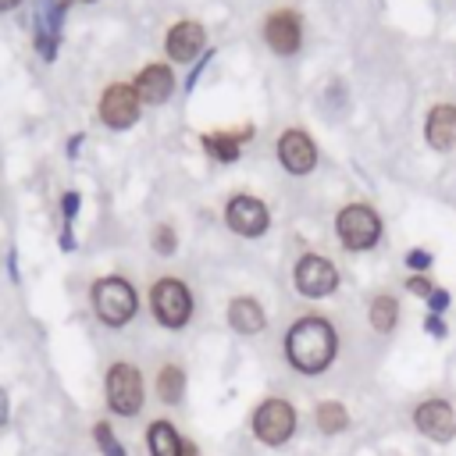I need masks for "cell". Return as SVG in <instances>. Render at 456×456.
Instances as JSON below:
<instances>
[{"mask_svg": "<svg viewBox=\"0 0 456 456\" xmlns=\"http://www.w3.org/2000/svg\"><path fill=\"white\" fill-rule=\"evenodd\" d=\"M182 456H200V452H196V449H192V445L185 442V445H182Z\"/></svg>", "mask_w": 456, "mask_h": 456, "instance_id": "31", "label": "cell"}, {"mask_svg": "<svg viewBox=\"0 0 456 456\" xmlns=\"http://www.w3.org/2000/svg\"><path fill=\"white\" fill-rule=\"evenodd\" d=\"M153 246H157V253H171V249H175V232H171L167 224H160V228L153 232Z\"/></svg>", "mask_w": 456, "mask_h": 456, "instance_id": "23", "label": "cell"}, {"mask_svg": "<svg viewBox=\"0 0 456 456\" xmlns=\"http://www.w3.org/2000/svg\"><path fill=\"white\" fill-rule=\"evenodd\" d=\"M428 142L435 150H449L456 146V107H435L428 114Z\"/></svg>", "mask_w": 456, "mask_h": 456, "instance_id": "15", "label": "cell"}, {"mask_svg": "<svg viewBox=\"0 0 456 456\" xmlns=\"http://www.w3.org/2000/svg\"><path fill=\"white\" fill-rule=\"evenodd\" d=\"M139 114V96H135V86H107L103 100H100V118L110 125V128H128Z\"/></svg>", "mask_w": 456, "mask_h": 456, "instance_id": "7", "label": "cell"}, {"mask_svg": "<svg viewBox=\"0 0 456 456\" xmlns=\"http://www.w3.org/2000/svg\"><path fill=\"white\" fill-rule=\"evenodd\" d=\"M224 217H228L232 232H239V235H260L267 228V207L260 200H253V196H235L228 203Z\"/></svg>", "mask_w": 456, "mask_h": 456, "instance_id": "10", "label": "cell"}, {"mask_svg": "<svg viewBox=\"0 0 456 456\" xmlns=\"http://www.w3.org/2000/svg\"><path fill=\"white\" fill-rule=\"evenodd\" d=\"M93 438H96V445L103 449V456H125L121 442H118L114 431H110V424H96V428H93Z\"/></svg>", "mask_w": 456, "mask_h": 456, "instance_id": "22", "label": "cell"}, {"mask_svg": "<svg viewBox=\"0 0 456 456\" xmlns=\"http://www.w3.org/2000/svg\"><path fill=\"white\" fill-rule=\"evenodd\" d=\"M395 314H399V306H395V299L392 296H378L374 303H370V324L378 328V331H392L395 328Z\"/></svg>", "mask_w": 456, "mask_h": 456, "instance_id": "20", "label": "cell"}, {"mask_svg": "<svg viewBox=\"0 0 456 456\" xmlns=\"http://www.w3.org/2000/svg\"><path fill=\"white\" fill-rule=\"evenodd\" d=\"M21 0H0V11H11V7H18Z\"/></svg>", "mask_w": 456, "mask_h": 456, "instance_id": "30", "label": "cell"}, {"mask_svg": "<svg viewBox=\"0 0 456 456\" xmlns=\"http://www.w3.org/2000/svg\"><path fill=\"white\" fill-rule=\"evenodd\" d=\"M7 410H11V403H7V392L0 388V428L7 424Z\"/></svg>", "mask_w": 456, "mask_h": 456, "instance_id": "26", "label": "cell"}, {"mask_svg": "<svg viewBox=\"0 0 456 456\" xmlns=\"http://www.w3.org/2000/svg\"><path fill=\"white\" fill-rule=\"evenodd\" d=\"M314 420H317V428L324 435H335V431H342L349 424V413L342 410V403H321L317 413H314Z\"/></svg>", "mask_w": 456, "mask_h": 456, "instance_id": "19", "label": "cell"}, {"mask_svg": "<svg viewBox=\"0 0 456 456\" xmlns=\"http://www.w3.org/2000/svg\"><path fill=\"white\" fill-rule=\"evenodd\" d=\"M103 388H107V406H110L114 413L135 417V413L142 410V378H139V370H135L132 363H125V360L114 363V367L107 370Z\"/></svg>", "mask_w": 456, "mask_h": 456, "instance_id": "3", "label": "cell"}, {"mask_svg": "<svg viewBox=\"0 0 456 456\" xmlns=\"http://www.w3.org/2000/svg\"><path fill=\"white\" fill-rule=\"evenodd\" d=\"M428 331H435V335H442V324H438L435 317H428Z\"/></svg>", "mask_w": 456, "mask_h": 456, "instance_id": "29", "label": "cell"}, {"mask_svg": "<svg viewBox=\"0 0 456 456\" xmlns=\"http://www.w3.org/2000/svg\"><path fill=\"white\" fill-rule=\"evenodd\" d=\"M335 285H338V274H335V267L324 260V256H303L299 264H296V289L303 292V296H328V292H335Z\"/></svg>", "mask_w": 456, "mask_h": 456, "instance_id": "8", "label": "cell"}, {"mask_svg": "<svg viewBox=\"0 0 456 456\" xmlns=\"http://www.w3.org/2000/svg\"><path fill=\"white\" fill-rule=\"evenodd\" d=\"M146 445H150V456H182L185 442L178 438V431L167 420H153L146 431Z\"/></svg>", "mask_w": 456, "mask_h": 456, "instance_id": "16", "label": "cell"}, {"mask_svg": "<svg viewBox=\"0 0 456 456\" xmlns=\"http://www.w3.org/2000/svg\"><path fill=\"white\" fill-rule=\"evenodd\" d=\"M182 392H185V374H182V367L167 363V367L157 374V395H160L164 403H178Z\"/></svg>", "mask_w": 456, "mask_h": 456, "instance_id": "18", "label": "cell"}, {"mask_svg": "<svg viewBox=\"0 0 456 456\" xmlns=\"http://www.w3.org/2000/svg\"><path fill=\"white\" fill-rule=\"evenodd\" d=\"M285 353H289L296 370L321 374L331 363V356H335V331H331V324L321 321V317H303L299 324H292V331L285 338Z\"/></svg>", "mask_w": 456, "mask_h": 456, "instance_id": "1", "label": "cell"}, {"mask_svg": "<svg viewBox=\"0 0 456 456\" xmlns=\"http://www.w3.org/2000/svg\"><path fill=\"white\" fill-rule=\"evenodd\" d=\"M264 36H267L271 50H278V53H292V50L299 46V18H296L292 11H278V14L267 18Z\"/></svg>", "mask_w": 456, "mask_h": 456, "instance_id": "12", "label": "cell"}, {"mask_svg": "<svg viewBox=\"0 0 456 456\" xmlns=\"http://www.w3.org/2000/svg\"><path fill=\"white\" fill-rule=\"evenodd\" d=\"M431 306L442 310V306H445V292H431Z\"/></svg>", "mask_w": 456, "mask_h": 456, "instance_id": "28", "label": "cell"}, {"mask_svg": "<svg viewBox=\"0 0 456 456\" xmlns=\"http://www.w3.org/2000/svg\"><path fill=\"white\" fill-rule=\"evenodd\" d=\"M428 264H431V256H428L424 249H413V253H410V267H428Z\"/></svg>", "mask_w": 456, "mask_h": 456, "instance_id": "25", "label": "cell"}, {"mask_svg": "<svg viewBox=\"0 0 456 456\" xmlns=\"http://www.w3.org/2000/svg\"><path fill=\"white\" fill-rule=\"evenodd\" d=\"M253 431H256L260 442L281 445V442H289L292 431H296V410H292L285 399H267V403H260L256 413H253Z\"/></svg>", "mask_w": 456, "mask_h": 456, "instance_id": "6", "label": "cell"}, {"mask_svg": "<svg viewBox=\"0 0 456 456\" xmlns=\"http://www.w3.org/2000/svg\"><path fill=\"white\" fill-rule=\"evenodd\" d=\"M335 228H338L342 246H349V249H370V246L378 242V235H381V221H378V214H374L370 207H363V203L346 207V210L338 214Z\"/></svg>", "mask_w": 456, "mask_h": 456, "instance_id": "5", "label": "cell"}, {"mask_svg": "<svg viewBox=\"0 0 456 456\" xmlns=\"http://www.w3.org/2000/svg\"><path fill=\"white\" fill-rule=\"evenodd\" d=\"M150 306H153V317L164 324V328H182L192 314V299H189V289L178 281V278H160L150 292Z\"/></svg>", "mask_w": 456, "mask_h": 456, "instance_id": "4", "label": "cell"}, {"mask_svg": "<svg viewBox=\"0 0 456 456\" xmlns=\"http://www.w3.org/2000/svg\"><path fill=\"white\" fill-rule=\"evenodd\" d=\"M413 424H417L420 435H428V438H435V442H449V438L456 435V413H452V406L442 403V399L420 403L417 413H413Z\"/></svg>", "mask_w": 456, "mask_h": 456, "instance_id": "9", "label": "cell"}, {"mask_svg": "<svg viewBox=\"0 0 456 456\" xmlns=\"http://www.w3.org/2000/svg\"><path fill=\"white\" fill-rule=\"evenodd\" d=\"M278 157H281V164H285L292 175H306V171L314 167V160H317L314 142H310L303 132H285V135L278 139Z\"/></svg>", "mask_w": 456, "mask_h": 456, "instance_id": "11", "label": "cell"}, {"mask_svg": "<svg viewBox=\"0 0 456 456\" xmlns=\"http://www.w3.org/2000/svg\"><path fill=\"white\" fill-rule=\"evenodd\" d=\"M171 89H175V78H171V71L164 64H150L135 78V96L142 103H164L171 96Z\"/></svg>", "mask_w": 456, "mask_h": 456, "instance_id": "13", "label": "cell"}, {"mask_svg": "<svg viewBox=\"0 0 456 456\" xmlns=\"http://www.w3.org/2000/svg\"><path fill=\"white\" fill-rule=\"evenodd\" d=\"M410 292H417V296H431L435 289H431L428 278H410Z\"/></svg>", "mask_w": 456, "mask_h": 456, "instance_id": "24", "label": "cell"}, {"mask_svg": "<svg viewBox=\"0 0 456 456\" xmlns=\"http://www.w3.org/2000/svg\"><path fill=\"white\" fill-rule=\"evenodd\" d=\"M93 310H96V317H100L103 324L121 328V324H128L132 314H135V289H132L125 278H118V274L100 278V281L93 285Z\"/></svg>", "mask_w": 456, "mask_h": 456, "instance_id": "2", "label": "cell"}, {"mask_svg": "<svg viewBox=\"0 0 456 456\" xmlns=\"http://www.w3.org/2000/svg\"><path fill=\"white\" fill-rule=\"evenodd\" d=\"M75 207H78V196H75V192H68V196H64V214L71 217V214H75Z\"/></svg>", "mask_w": 456, "mask_h": 456, "instance_id": "27", "label": "cell"}, {"mask_svg": "<svg viewBox=\"0 0 456 456\" xmlns=\"http://www.w3.org/2000/svg\"><path fill=\"white\" fill-rule=\"evenodd\" d=\"M239 139L242 135H207V150L217 157V160H235L239 157Z\"/></svg>", "mask_w": 456, "mask_h": 456, "instance_id": "21", "label": "cell"}, {"mask_svg": "<svg viewBox=\"0 0 456 456\" xmlns=\"http://www.w3.org/2000/svg\"><path fill=\"white\" fill-rule=\"evenodd\" d=\"M203 46V28L196 21H178L167 32V57L171 61H192Z\"/></svg>", "mask_w": 456, "mask_h": 456, "instance_id": "14", "label": "cell"}, {"mask_svg": "<svg viewBox=\"0 0 456 456\" xmlns=\"http://www.w3.org/2000/svg\"><path fill=\"white\" fill-rule=\"evenodd\" d=\"M228 324H232L235 331H242V335L260 331V328H264V310H260V303H256V299H235V303L228 306Z\"/></svg>", "mask_w": 456, "mask_h": 456, "instance_id": "17", "label": "cell"}]
</instances>
